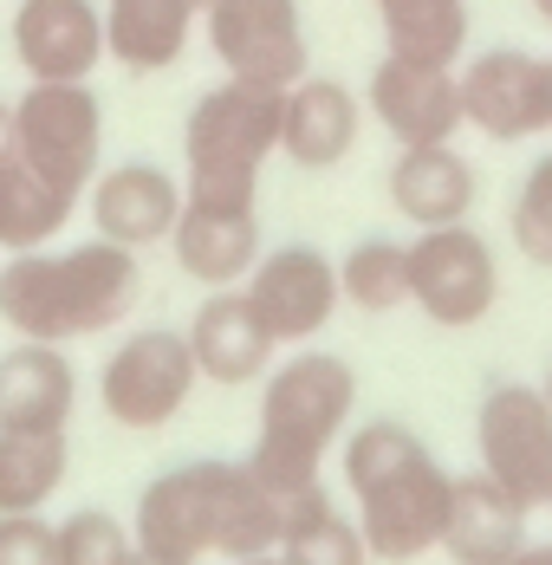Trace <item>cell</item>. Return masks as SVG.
I'll use <instances>...</instances> for the list:
<instances>
[{
    "label": "cell",
    "instance_id": "33",
    "mask_svg": "<svg viewBox=\"0 0 552 565\" xmlns=\"http://www.w3.org/2000/svg\"><path fill=\"white\" fill-rule=\"evenodd\" d=\"M227 565H286L279 553H254V559H227Z\"/></svg>",
    "mask_w": 552,
    "mask_h": 565
},
{
    "label": "cell",
    "instance_id": "14",
    "mask_svg": "<svg viewBox=\"0 0 552 565\" xmlns=\"http://www.w3.org/2000/svg\"><path fill=\"white\" fill-rule=\"evenodd\" d=\"M13 58L26 85H59V78H92L105 65V0H20L13 7Z\"/></svg>",
    "mask_w": 552,
    "mask_h": 565
},
{
    "label": "cell",
    "instance_id": "26",
    "mask_svg": "<svg viewBox=\"0 0 552 565\" xmlns=\"http://www.w3.org/2000/svg\"><path fill=\"white\" fill-rule=\"evenodd\" d=\"M384 53L461 65L468 53V0H378Z\"/></svg>",
    "mask_w": 552,
    "mask_h": 565
},
{
    "label": "cell",
    "instance_id": "4",
    "mask_svg": "<svg viewBox=\"0 0 552 565\" xmlns=\"http://www.w3.org/2000/svg\"><path fill=\"white\" fill-rule=\"evenodd\" d=\"M358 409V371L338 351H293L286 364L267 371L261 396V436L247 449V468L274 488L279 501L319 488V468L338 449V436L351 429Z\"/></svg>",
    "mask_w": 552,
    "mask_h": 565
},
{
    "label": "cell",
    "instance_id": "9",
    "mask_svg": "<svg viewBox=\"0 0 552 565\" xmlns=\"http://www.w3.org/2000/svg\"><path fill=\"white\" fill-rule=\"evenodd\" d=\"M475 455L520 508L552 501V403L540 384H488L475 403Z\"/></svg>",
    "mask_w": 552,
    "mask_h": 565
},
{
    "label": "cell",
    "instance_id": "5",
    "mask_svg": "<svg viewBox=\"0 0 552 565\" xmlns=\"http://www.w3.org/2000/svg\"><path fill=\"white\" fill-rule=\"evenodd\" d=\"M279 105L286 92L221 72L182 117V202L261 209V170L279 157Z\"/></svg>",
    "mask_w": 552,
    "mask_h": 565
},
{
    "label": "cell",
    "instance_id": "38",
    "mask_svg": "<svg viewBox=\"0 0 552 565\" xmlns=\"http://www.w3.org/2000/svg\"><path fill=\"white\" fill-rule=\"evenodd\" d=\"M546 508H552V501H546Z\"/></svg>",
    "mask_w": 552,
    "mask_h": 565
},
{
    "label": "cell",
    "instance_id": "36",
    "mask_svg": "<svg viewBox=\"0 0 552 565\" xmlns=\"http://www.w3.org/2000/svg\"><path fill=\"white\" fill-rule=\"evenodd\" d=\"M540 391H546V403H552V358H546V377H540Z\"/></svg>",
    "mask_w": 552,
    "mask_h": 565
},
{
    "label": "cell",
    "instance_id": "27",
    "mask_svg": "<svg viewBox=\"0 0 552 565\" xmlns=\"http://www.w3.org/2000/svg\"><path fill=\"white\" fill-rule=\"evenodd\" d=\"M338 299L358 312H396L410 306V241L371 234L338 260Z\"/></svg>",
    "mask_w": 552,
    "mask_h": 565
},
{
    "label": "cell",
    "instance_id": "25",
    "mask_svg": "<svg viewBox=\"0 0 552 565\" xmlns=\"http://www.w3.org/2000/svg\"><path fill=\"white\" fill-rule=\"evenodd\" d=\"M72 195L53 189L46 175L20 157H0V254H33L53 247L59 227L72 222Z\"/></svg>",
    "mask_w": 552,
    "mask_h": 565
},
{
    "label": "cell",
    "instance_id": "24",
    "mask_svg": "<svg viewBox=\"0 0 552 565\" xmlns=\"http://www.w3.org/2000/svg\"><path fill=\"white\" fill-rule=\"evenodd\" d=\"M279 559L286 565H371V546L358 533V520L338 508L319 488L286 501V526H279Z\"/></svg>",
    "mask_w": 552,
    "mask_h": 565
},
{
    "label": "cell",
    "instance_id": "17",
    "mask_svg": "<svg viewBox=\"0 0 552 565\" xmlns=\"http://www.w3.org/2000/svg\"><path fill=\"white\" fill-rule=\"evenodd\" d=\"M182 339L195 351V371H202V384H254V377H267L274 371V332L254 319V306H247V292L241 286H215L202 306H195V319L182 326Z\"/></svg>",
    "mask_w": 552,
    "mask_h": 565
},
{
    "label": "cell",
    "instance_id": "35",
    "mask_svg": "<svg viewBox=\"0 0 552 565\" xmlns=\"http://www.w3.org/2000/svg\"><path fill=\"white\" fill-rule=\"evenodd\" d=\"M533 13H540V20L552 26V0H533Z\"/></svg>",
    "mask_w": 552,
    "mask_h": 565
},
{
    "label": "cell",
    "instance_id": "18",
    "mask_svg": "<svg viewBox=\"0 0 552 565\" xmlns=\"http://www.w3.org/2000/svg\"><path fill=\"white\" fill-rule=\"evenodd\" d=\"M527 546V508L488 481L481 468L475 475H455L448 481V520H442V546L455 565H507Z\"/></svg>",
    "mask_w": 552,
    "mask_h": 565
},
{
    "label": "cell",
    "instance_id": "28",
    "mask_svg": "<svg viewBox=\"0 0 552 565\" xmlns=\"http://www.w3.org/2000/svg\"><path fill=\"white\" fill-rule=\"evenodd\" d=\"M507 234H513V247L527 254V267L552 274V150L520 175V189H513V202H507Z\"/></svg>",
    "mask_w": 552,
    "mask_h": 565
},
{
    "label": "cell",
    "instance_id": "13",
    "mask_svg": "<svg viewBox=\"0 0 552 565\" xmlns=\"http://www.w3.org/2000/svg\"><path fill=\"white\" fill-rule=\"evenodd\" d=\"M455 78H461V124L481 130L488 143H527L546 130V72L533 53L488 46L461 58Z\"/></svg>",
    "mask_w": 552,
    "mask_h": 565
},
{
    "label": "cell",
    "instance_id": "32",
    "mask_svg": "<svg viewBox=\"0 0 552 565\" xmlns=\"http://www.w3.org/2000/svg\"><path fill=\"white\" fill-rule=\"evenodd\" d=\"M0 157H13V105L0 98Z\"/></svg>",
    "mask_w": 552,
    "mask_h": 565
},
{
    "label": "cell",
    "instance_id": "11",
    "mask_svg": "<svg viewBox=\"0 0 552 565\" xmlns=\"http://www.w3.org/2000/svg\"><path fill=\"white\" fill-rule=\"evenodd\" d=\"M254 319L274 332V344H312L331 326V312L344 306L338 299V260L306 247V241H286V247H267L254 260V274L241 280Z\"/></svg>",
    "mask_w": 552,
    "mask_h": 565
},
{
    "label": "cell",
    "instance_id": "1",
    "mask_svg": "<svg viewBox=\"0 0 552 565\" xmlns=\"http://www.w3.org/2000/svg\"><path fill=\"white\" fill-rule=\"evenodd\" d=\"M279 526H286V501L247 461H182L157 475L130 513L137 553L163 565H202L215 553L221 559L279 553Z\"/></svg>",
    "mask_w": 552,
    "mask_h": 565
},
{
    "label": "cell",
    "instance_id": "30",
    "mask_svg": "<svg viewBox=\"0 0 552 565\" xmlns=\"http://www.w3.org/2000/svg\"><path fill=\"white\" fill-rule=\"evenodd\" d=\"M0 565H59V526L46 513H0Z\"/></svg>",
    "mask_w": 552,
    "mask_h": 565
},
{
    "label": "cell",
    "instance_id": "12",
    "mask_svg": "<svg viewBox=\"0 0 552 565\" xmlns=\"http://www.w3.org/2000/svg\"><path fill=\"white\" fill-rule=\"evenodd\" d=\"M364 111L384 124V137L396 150L455 143L468 130L461 124V78H455V65H429V58H403V53H384V65H371Z\"/></svg>",
    "mask_w": 552,
    "mask_h": 565
},
{
    "label": "cell",
    "instance_id": "10",
    "mask_svg": "<svg viewBox=\"0 0 552 565\" xmlns=\"http://www.w3.org/2000/svg\"><path fill=\"white\" fill-rule=\"evenodd\" d=\"M202 40L227 78H254V85L286 92L312 72V40L299 20V0H209Z\"/></svg>",
    "mask_w": 552,
    "mask_h": 565
},
{
    "label": "cell",
    "instance_id": "23",
    "mask_svg": "<svg viewBox=\"0 0 552 565\" xmlns=\"http://www.w3.org/2000/svg\"><path fill=\"white\" fill-rule=\"evenodd\" d=\"M72 468L65 429H0V513H46Z\"/></svg>",
    "mask_w": 552,
    "mask_h": 565
},
{
    "label": "cell",
    "instance_id": "22",
    "mask_svg": "<svg viewBox=\"0 0 552 565\" xmlns=\"http://www.w3.org/2000/svg\"><path fill=\"white\" fill-rule=\"evenodd\" d=\"M475 163L455 143H416L390 163V209L410 227H448L475 215Z\"/></svg>",
    "mask_w": 552,
    "mask_h": 565
},
{
    "label": "cell",
    "instance_id": "6",
    "mask_svg": "<svg viewBox=\"0 0 552 565\" xmlns=\"http://www.w3.org/2000/svg\"><path fill=\"white\" fill-rule=\"evenodd\" d=\"M13 157L33 163L72 202H85L92 175L105 170V105H98L92 78L26 85L13 98Z\"/></svg>",
    "mask_w": 552,
    "mask_h": 565
},
{
    "label": "cell",
    "instance_id": "2",
    "mask_svg": "<svg viewBox=\"0 0 552 565\" xmlns=\"http://www.w3.org/2000/svg\"><path fill=\"white\" fill-rule=\"evenodd\" d=\"M344 468V494H351V520L371 546L378 565H410L423 553L442 546V520H448V468L436 461V449L410 429V423H390L371 416L364 429L344 436L338 449Z\"/></svg>",
    "mask_w": 552,
    "mask_h": 565
},
{
    "label": "cell",
    "instance_id": "7",
    "mask_svg": "<svg viewBox=\"0 0 552 565\" xmlns=\"http://www.w3.org/2000/svg\"><path fill=\"white\" fill-rule=\"evenodd\" d=\"M195 384H202V371H195L189 339L176 326H137L110 344L105 371H98V403L117 429L150 436L189 409Z\"/></svg>",
    "mask_w": 552,
    "mask_h": 565
},
{
    "label": "cell",
    "instance_id": "15",
    "mask_svg": "<svg viewBox=\"0 0 552 565\" xmlns=\"http://www.w3.org/2000/svg\"><path fill=\"white\" fill-rule=\"evenodd\" d=\"M85 215H92V234H105L130 254L163 247L182 222V175H169L163 163H144V157L110 163L85 189Z\"/></svg>",
    "mask_w": 552,
    "mask_h": 565
},
{
    "label": "cell",
    "instance_id": "16",
    "mask_svg": "<svg viewBox=\"0 0 552 565\" xmlns=\"http://www.w3.org/2000/svg\"><path fill=\"white\" fill-rule=\"evenodd\" d=\"M358 130H364V98L344 78L306 72L299 85H286V105H279V157L286 163L338 170L358 150Z\"/></svg>",
    "mask_w": 552,
    "mask_h": 565
},
{
    "label": "cell",
    "instance_id": "31",
    "mask_svg": "<svg viewBox=\"0 0 552 565\" xmlns=\"http://www.w3.org/2000/svg\"><path fill=\"white\" fill-rule=\"evenodd\" d=\"M507 565H552V540H546V546H520Z\"/></svg>",
    "mask_w": 552,
    "mask_h": 565
},
{
    "label": "cell",
    "instance_id": "21",
    "mask_svg": "<svg viewBox=\"0 0 552 565\" xmlns=\"http://www.w3.org/2000/svg\"><path fill=\"white\" fill-rule=\"evenodd\" d=\"M209 0H105V53L130 78L182 65Z\"/></svg>",
    "mask_w": 552,
    "mask_h": 565
},
{
    "label": "cell",
    "instance_id": "29",
    "mask_svg": "<svg viewBox=\"0 0 552 565\" xmlns=\"http://www.w3.org/2000/svg\"><path fill=\"white\" fill-rule=\"evenodd\" d=\"M137 540L130 520H117L105 508H78L59 520V565H130Z\"/></svg>",
    "mask_w": 552,
    "mask_h": 565
},
{
    "label": "cell",
    "instance_id": "20",
    "mask_svg": "<svg viewBox=\"0 0 552 565\" xmlns=\"http://www.w3.org/2000/svg\"><path fill=\"white\" fill-rule=\"evenodd\" d=\"M78 409V371L65 344L20 339L0 351V429H72Z\"/></svg>",
    "mask_w": 552,
    "mask_h": 565
},
{
    "label": "cell",
    "instance_id": "34",
    "mask_svg": "<svg viewBox=\"0 0 552 565\" xmlns=\"http://www.w3.org/2000/svg\"><path fill=\"white\" fill-rule=\"evenodd\" d=\"M540 72H546V130H552V58H540Z\"/></svg>",
    "mask_w": 552,
    "mask_h": 565
},
{
    "label": "cell",
    "instance_id": "37",
    "mask_svg": "<svg viewBox=\"0 0 552 565\" xmlns=\"http://www.w3.org/2000/svg\"><path fill=\"white\" fill-rule=\"evenodd\" d=\"M130 565H163V559H144V553H137V559H130Z\"/></svg>",
    "mask_w": 552,
    "mask_h": 565
},
{
    "label": "cell",
    "instance_id": "3",
    "mask_svg": "<svg viewBox=\"0 0 552 565\" xmlns=\"http://www.w3.org/2000/svg\"><path fill=\"white\" fill-rule=\"evenodd\" d=\"M137 292H144L137 254L105 241V234H92L78 247L7 254V267H0V319H7L13 339L72 344L124 326Z\"/></svg>",
    "mask_w": 552,
    "mask_h": 565
},
{
    "label": "cell",
    "instance_id": "19",
    "mask_svg": "<svg viewBox=\"0 0 552 565\" xmlns=\"http://www.w3.org/2000/svg\"><path fill=\"white\" fill-rule=\"evenodd\" d=\"M176 267L195 286H241L261 260V209H209V202H182V222L169 234Z\"/></svg>",
    "mask_w": 552,
    "mask_h": 565
},
{
    "label": "cell",
    "instance_id": "8",
    "mask_svg": "<svg viewBox=\"0 0 552 565\" xmlns=\"http://www.w3.org/2000/svg\"><path fill=\"white\" fill-rule=\"evenodd\" d=\"M410 306L442 332H468L500 306V260L495 241L468 222L416 227L410 241Z\"/></svg>",
    "mask_w": 552,
    "mask_h": 565
}]
</instances>
